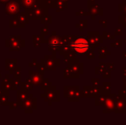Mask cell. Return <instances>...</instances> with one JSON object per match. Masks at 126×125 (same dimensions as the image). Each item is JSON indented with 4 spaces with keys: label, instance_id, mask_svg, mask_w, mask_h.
Wrapping results in <instances>:
<instances>
[{
    "label": "cell",
    "instance_id": "cell-1",
    "mask_svg": "<svg viewBox=\"0 0 126 125\" xmlns=\"http://www.w3.org/2000/svg\"><path fill=\"white\" fill-rule=\"evenodd\" d=\"M73 40L70 43V48L78 54H86L89 51H94L96 47L89 43L88 38L82 35L80 37H73Z\"/></svg>",
    "mask_w": 126,
    "mask_h": 125
},
{
    "label": "cell",
    "instance_id": "cell-2",
    "mask_svg": "<svg viewBox=\"0 0 126 125\" xmlns=\"http://www.w3.org/2000/svg\"><path fill=\"white\" fill-rule=\"evenodd\" d=\"M64 97L70 101H78L81 97V91L78 87H65Z\"/></svg>",
    "mask_w": 126,
    "mask_h": 125
},
{
    "label": "cell",
    "instance_id": "cell-3",
    "mask_svg": "<svg viewBox=\"0 0 126 125\" xmlns=\"http://www.w3.org/2000/svg\"><path fill=\"white\" fill-rule=\"evenodd\" d=\"M115 113H126V98L121 95L115 94Z\"/></svg>",
    "mask_w": 126,
    "mask_h": 125
},
{
    "label": "cell",
    "instance_id": "cell-4",
    "mask_svg": "<svg viewBox=\"0 0 126 125\" xmlns=\"http://www.w3.org/2000/svg\"><path fill=\"white\" fill-rule=\"evenodd\" d=\"M103 113H111L115 111V94H109L106 100L103 104Z\"/></svg>",
    "mask_w": 126,
    "mask_h": 125
},
{
    "label": "cell",
    "instance_id": "cell-5",
    "mask_svg": "<svg viewBox=\"0 0 126 125\" xmlns=\"http://www.w3.org/2000/svg\"><path fill=\"white\" fill-rule=\"evenodd\" d=\"M88 40L91 45L95 47H99L101 43H103V38L100 36L99 32H88Z\"/></svg>",
    "mask_w": 126,
    "mask_h": 125
},
{
    "label": "cell",
    "instance_id": "cell-6",
    "mask_svg": "<svg viewBox=\"0 0 126 125\" xmlns=\"http://www.w3.org/2000/svg\"><path fill=\"white\" fill-rule=\"evenodd\" d=\"M69 69H70L72 73V75L75 78H78L80 75L83 74V64L80 63L78 60H76V62L70 63Z\"/></svg>",
    "mask_w": 126,
    "mask_h": 125
},
{
    "label": "cell",
    "instance_id": "cell-7",
    "mask_svg": "<svg viewBox=\"0 0 126 125\" xmlns=\"http://www.w3.org/2000/svg\"><path fill=\"white\" fill-rule=\"evenodd\" d=\"M89 9V11L88 12V15H94V16H96V15H103V10L100 8V6H99V4H94L93 6H91Z\"/></svg>",
    "mask_w": 126,
    "mask_h": 125
},
{
    "label": "cell",
    "instance_id": "cell-8",
    "mask_svg": "<svg viewBox=\"0 0 126 125\" xmlns=\"http://www.w3.org/2000/svg\"><path fill=\"white\" fill-rule=\"evenodd\" d=\"M108 94H101L95 97V100H94L95 105H103V104L105 103V101L107 98Z\"/></svg>",
    "mask_w": 126,
    "mask_h": 125
},
{
    "label": "cell",
    "instance_id": "cell-9",
    "mask_svg": "<svg viewBox=\"0 0 126 125\" xmlns=\"http://www.w3.org/2000/svg\"><path fill=\"white\" fill-rule=\"evenodd\" d=\"M99 52H100V58H106L108 55H111V52L107 51V48L105 46L103 47H100L99 48Z\"/></svg>",
    "mask_w": 126,
    "mask_h": 125
},
{
    "label": "cell",
    "instance_id": "cell-10",
    "mask_svg": "<svg viewBox=\"0 0 126 125\" xmlns=\"http://www.w3.org/2000/svg\"><path fill=\"white\" fill-rule=\"evenodd\" d=\"M101 87H102L105 94H111V82H103Z\"/></svg>",
    "mask_w": 126,
    "mask_h": 125
},
{
    "label": "cell",
    "instance_id": "cell-11",
    "mask_svg": "<svg viewBox=\"0 0 126 125\" xmlns=\"http://www.w3.org/2000/svg\"><path fill=\"white\" fill-rule=\"evenodd\" d=\"M87 27H88V22L86 20L80 21L79 24H76V28H80V31H83Z\"/></svg>",
    "mask_w": 126,
    "mask_h": 125
},
{
    "label": "cell",
    "instance_id": "cell-12",
    "mask_svg": "<svg viewBox=\"0 0 126 125\" xmlns=\"http://www.w3.org/2000/svg\"><path fill=\"white\" fill-rule=\"evenodd\" d=\"M118 22H119L120 24L123 25L124 28H126V13L125 12H123L122 15H120L119 18H118Z\"/></svg>",
    "mask_w": 126,
    "mask_h": 125
},
{
    "label": "cell",
    "instance_id": "cell-13",
    "mask_svg": "<svg viewBox=\"0 0 126 125\" xmlns=\"http://www.w3.org/2000/svg\"><path fill=\"white\" fill-rule=\"evenodd\" d=\"M101 36H102L103 40H114L115 39L114 35L111 34L110 33H107V32H106V31L103 32V33H102Z\"/></svg>",
    "mask_w": 126,
    "mask_h": 125
},
{
    "label": "cell",
    "instance_id": "cell-14",
    "mask_svg": "<svg viewBox=\"0 0 126 125\" xmlns=\"http://www.w3.org/2000/svg\"><path fill=\"white\" fill-rule=\"evenodd\" d=\"M111 47H118V48H121L123 46V40H116L114 43H112L111 45Z\"/></svg>",
    "mask_w": 126,
    "mask_h": 125
},
{
    "label": "cell",
    "instance_id": "cell-15",
    "mask_svg": "<svg viewBox=\"0 0 126 125\" xmlns=\"http://www.w3.org/2000/svg\"><path fill=\"white\" fill-rule=\"evenodd\" d=\"M111 70H109L107 68L103 71L102 73V76L103 78H111Z\"/></svg>",
    "mask_w": 126,
    "mask_h": 125
},
{
    "label": "cell",
    "instance_id": "cell-16",
    "mask_svg": "<svg viewBox=\"0 0 126 125\" xmlns=\"http://www.w3.org/2000/svg\"><path fill=\"white\" fill-rule=\"evenodd\" d=\"M87 57L89 59H94L95 57V54H94V51H89V52H87Z\"/></svg>",
    "mask_w": 126,
    "mask_h": 125
},
{
    "label": "cell",
    "instance_id": "cell-17",
    "mask_svg": "<svg viewBox=\"0 0 126 125\" xmlns=\"http://www.w3.org/2000/svg\"><path fill=\"white\" fill-rule=\"evenodd\" d=\"M95 71H94V73L96 74V75H100V74H102L103 73V71H104L105 69H103L102 68H100V66H97V67H95Z\"/></svg>",
    "mask_w": 126,
    "mask_h": 125
},
{
    "label": "cell",
    "instance_id": "cell-18",
    "mask_svg": "<svg viewBox=\"0 0 126 125\" xmlns=\"http://www.w3.org/2000/svg\"><path fill=\"white\" fill-rule=\"evenodd\" d=\"M92 83H93V86H100V80L98 78L95 79V78H93L91 80Z\"/></svg>",
    "mask_w": 126,
    "mask_h": 125
},
{
    "label": "cell",
    "instance_id": "cell-19",
    "mask_svg": "<svg viewBox=\"0 0 126 125\" xmlns=\"http://www.w3.org/2000/svg\"><path fill=\"white\" fill-rule=\"evenodd\" d=\"M106 68H107L109 70H111V71H112V70L115 69V66L113 63H106Z\"/></svg>",
    "mask_w": 126,
    "mask_h": 125
},
{
    "label": "cell",
    "instance_id": "cell-20",
    "mask_svg": "<svg viewBox=\"0 0 126 125\" xmlns=\"http://www.w3.org/2000/svg\"><path fill=\"white\" fill-rule=\"evenodd\" d=\"M122 33H123V30H122V28H117L116 31H115V35H122Z\"/></svg>",
    "mask_w": 126,
    "mask_h": 125
},
{
    "label": "cell",
    "instance_id": "cell-21",
    "mask_svg": "<svg viewBox=\"0 0 126 125\" xmlns=\"http://www.w3.org/2000/svg\"><path fill=\"white\" fill-rule=\"evenodd\" d=\"M100 24H101V25L103 26V28H106V26H107V21L106 20H100Z\"/></svg>",
    "mask_w": 126,
    "mask_h": 125
},
{
    "label": "cell",
    "instance_id": "cell-22",
    "mask_svg": "<svg viewBox=\"0 0 126 125\" xmlns=\"http://www.w3.org/2000/svg\"><path fill=\"white\" fill-rule=\"evenodd\" d=\"M122 75H123V82H125L126 79V66L123 67V70H122Z\"/></svg>",
    "mask_w": 126,
    "mask_h": 125
},
{
    "label": "cell",
    "instance_id": "cell-23",
    "mask_svg": "<svg viewBox=\"0 0 126 125\" xmlns=\"http://www.w3.org/2000/svg\"><path fill=\"white\" fill-rule=\"evenodd\" d=\"M88 15V12H86V11H84L83 10H80V11L76 12V15Z\"/></svg>",
    "mask_w": 126,
    "mask_h": 125
},
{
    "label": "cell",
    "instance_id": "cell-24",
    "mask_svg": "<svg viewBox=\"0 0 126 125\" xmlns=\"http://www.w3.org/2000/svg\"><path fill=\"white\" fill-rule=\"evenodd\" d=\"M122 4V12H125L126 13V0H124Z\"/></svg>",
    "mask_w": 126,
    "mask_h": 125
},
{
    "label": "cell",
    "instance_id": "cell-25",
    "mask_svg": "<svg viewBox=\"0 0 126 125\" xmlns=\"http://www.w3.org/2000/svg\"><path fill=\"white\" fill-rule=\"evenodd\" d=\"M119 95H121V96L125 97V98H126V90H125V89H122V90L119 91V94H118Z\"/></svg>",
    "mask_w": 126,
    "mask_h": 125
},
{
    "label": "cell",
    "instance_id": "cell-26",
    "mask_svg": "<svg viewBox=\"0 0 126 125\" xmlns=\"http://www.w3.org/2000/svg\"><path fill=\"white\" fill-rule=\"evenodd\" d=\"M94 4V0H88V8H90L91 6H93Z\"/></svg>",
    "mask_w": 126,
    "mask_h": 125
},
{
    "label": "cell",
    "instance_id": "cell-27",
    "mask_svg": "<svg viewBox=\"0 0 126 125\" xmlns=\"http://www.w3.org/2000/svg\"><path fill=\"white\" fill-rule=\"evenodd\" d=\"M99 66H100V68H102L103 69H106V63H100Z\"/></svg>",
    "mask_w": 126,
    "mask_h": 125
},
{
    "label": "cell",
    "instance_id": "cell-28",
    "mask_svg": "<svg viewBox=\"0 0 126 125\" xmlns=\"http://www.w3.org/2000/svg\"><path fill=\"white\" fill-rule=\"evenodd\" d=\"M122 57H123L124 59H126V51H125V52H123V53H122Z\"/></svg>",
    "mask_w": 126,
    "mask_h": 125
},
{
    "label": "cell",
    "instance_id": "cell-29",
    "mask_svg": "<svg viewBox=\"0 0 126 125\" xmlns=\"http://www.w3.org/2000/svg\"><path fill=\"white\" fill-rule=\"evenodd\" d=\"M124 82V86H123V88L122 89H125V90H126V79H125V82Z\"/></svg>",
    "mask_w": 126,
    "mask_h": 125
},
{
    "label": "cell",
    "instance_id": "cell-30",
    "mask_svg": "<svg viewBox=\"0 0 126 125\" xmlns=\"http://www.w3.org/2000/svg\"><path fill=\"white\" fill-rule=\"evenodd\" d=\"M123 42H125V45H126V39H125V40H123Z\"/></svg>",
    "mask_w": 126,
    "mask_h": 125
},
{
    "label": "cell",
    "instance_id": "cell-31",
    "mask_svg": "<svg viewBox=\"0 0 126 125\" xmlns=\"http://www.w3.org/2000/svg\"><path fill=\"white\" fill-rule=\"evenodd\" d=\"M63 1H66V2H67V1H68V0H63Z\"/></svg>",
    "mask_w": 126,
    "mask_h": 125
},
{
    "label": "cell",
    "instance_id": "cell-32",
    "mask_svg": "<svg viewBox=\"0 0 126 125\" xmlns=\"http://www.w3.org/2000/svg\"></svg>",
    "mask_w": 126,
    "mask_h": 125
}]
</instances>
